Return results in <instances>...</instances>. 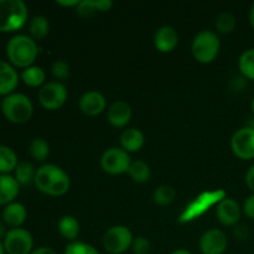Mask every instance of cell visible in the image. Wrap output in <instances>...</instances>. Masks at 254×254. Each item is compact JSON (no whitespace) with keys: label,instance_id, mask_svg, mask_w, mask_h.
<instances>
[{"label":"cell","instance_id":"obj_3","mask_svg":"<svg viewBox=\"0 0 254 254\" xmlns=\"http://www.w3.org/2000/svg\"><path fill=\"white\" fill-rule=\"evenodd\" d=\"M29 9L22 0H0V32H15L26 25Z\"/></svg>","mask_w":254,"mask_h":254},{"label":"cell","instance_id":"obj_4","mask_svg":"<svg viewBox=\"0 0 254 254\" xmlns=\"http://www.w3.org/2000/svg\"><path fill=\"white\" fill-rule=\"evenodd\" d=\"M5 118L14 124H24L31 119L34 114V104L24 93H14L4 97L0 103Z\"/></svg>","mask_w":254,"mask_h":254},{"label":"cell","instance_id":"obj_14","mask_svg":"<svg viewBox=\"0 0 254 254\" xmlns=\"http://www.w3.org/2000/svg\"><path fill=\"white\" fill-rule=\"evenodd\" d=\"M106 97L98 91H88L81 96L78 101V108L84 116L96 117L106 111Z\"/></svg>","mask_w":254,"mask_h":254},{"label":"cell","instance_id":"obj_32","mask_svg":"<svg viewBox=\"0 0 254 254\" xmlns=\"http://www.w3.org/2000/svg\"><path fill=\"white\" fill-rule=\"evenodd\" d=\"M77 14L84 19H89L93 16L96 12H99L98 0H82L76 7Z\"/></svg>","mask_w":254,"mask_h":254},{"label":"cell","instance_id":"obj_36","mask_svg":"<svg viewBox=\"0 0 254 254\" xmlns=\"http://www.w3.org/2000/svg\"><path fill=\"white\" fill-rule=\"evenodd\" d=\"M245 180H246V185H247V188L252 191V193H254V164L250 169H248L247 173H246Z\"/></svg>","mask_w":254,"mask_h":254},{"label":"cell","instance_id":"obj_34","mask_svg":"<svg viewBox=\"0 0 254 254\" xmlns=\"http://www.w3.org/2000/svg\"><path fill=\"white\" fill-rule=\"evenodd\" d=\"M130 250L133 251L134 254H150L151 243L148 238L139 236V237L133 240V245H131Z\"/></svg>","mask_w":254,"mask_h":254},{"label":"cell","instance_id":"obj_22","mask_svg":"<svg viewBox=\"0 0 254 254\" xmlns=\"http://www.w3.org/2000/svg\"><path fill=\"white\" fill-rule=\"evenodd\" d=\"M20 79L24 82L26 86L32 87V88H41L46 79V73L44 69L39 66H30L27 68L22 69L20 73Z\"/></svg>","mask_w":254,"mask_h":254},{"label":"cell","instance_id":"obj_28","mask_svg":"<svg viewBox=\"0 0 254 254\" xmlns=\"http://www.w3.org/2000/svg\"><path fill=\"white\" fill-rule=\"evenodd\" d=\"M29 151H30V155L32 156V159L42 163V161H45L47 158H49L50 145L45 139L35 138L32 139L31 143H30Z\"/></svg>","mask_w":254,"mask_h":254},{"label":"cell","instance_id":"obj_29","mask_svg":"<svg viewBox=\"0 0 254 254\" xmlns=\"http://www.w3.org/2000/svg\"><path fill=\"white\" fill-rule=\"evenodd\" d=\"M176 190L170 185H161L155 189L153 193V200L159 206H168L175 200Z\"/></svg>","mask_w":254,"mask_h":254},{"label":"cell","instance_id":"obj_6","mask_svg":"<svg viewBox=\"0 0 254 254\" xmlns=\"http://www.w3.org/2000/svg\"><path fill=\"white\" fill-rule=\"evenodd\" d=\"M133 233L126 226H113L106 231L102 240L103 248L109 254H123L133 245Z\"/></svg>","mask_w":254,"mask_h":254},{"label":"cell","instance_id":"obj_10","mask_svg":"<svg viewBox=\"0 0 254 254\" xmlns=\"http://www.w3.org/2000/svg\"><path fill=\"white\" fill-rule=\"evenodd\" d=\"M231 149L241 160L254 159V129L246 126L236 130L231 138Z\"/></svg>","mask_w":254,"mask_h":254},{"label":"cell","instance_id":"obj_38","mask_svg":"<svg viewBox=\"0 0 254 254\" xmlns=\"http://www.w3.org/2000/svg\"><path fill=\"white\" fill-rule=\"evenodd\" d=\"M79 2H81V0H72V1H57V4L61 5V6L77 7V6H78Z\"/></svg>","mask_w":254,"mask_h":254},{"label":"cell","instance_id":"obj_7","mask_svg":"<svg viewBox=\"0 0 254 254\" xmlns=\"http://www.w3.org/2000/svg\"><path fill=\"white\" fill-rule=\"evenodd\" d=\"M66 86L62 82L51 81L45 83L39 91V103L46 111H57L61 108L67 101Z\"/></svg>","mask_w":254,"mask_h":254},{"label":"cell","instance_id":"obj_23","mask_svg":"<svg viewBox=\"0 0 254 254\" xmlns=\"http://www.w3.org/2000/svg\"><path fill=\"white\" fill-rule=\"evenodd\" d=\"M50 22L44 15H36L29 22V36L35 41L45 39L49 35Z\"/></svg>","mask_w":254,"mask_h":254},{"label":"cell","instance_id":"obj_25","mask_svg":"<svg viewBox=\"0 0 254 254\" xmlns=\"http://www.w3.org/2000/svg\"><path fill=\"white\" fill-rule=\"evenodd\" d=\"M14 173V178L16 179L19 185L27 186L30 184H34L35 176H36V169L29 161H19Z\"/></svg>","mask_w":254,"mask_h":254},{"label":"cell","instance_id":"obj_11","mask_svg":"<svg viewBox=\"0 0 254 254\" xmlns=\"http://www.w3.org/2000/svg\"><path fill=\"white\" fill-rule=\"evenodd\" d=\"M227 246V236L218 228H211L203 232L198 242L200 252L202 254H225Z\"/></svg>","mask_w":254,"mask_h":254},{"label":"cell","instance_id":"obj_40","mask_svg":"<svg viewBox=\"0 0 254 254\" xmlns=\"http://www.w3.org/2000/svg\"><path fill=\"white\" fill-rule=\"evenodd\" d=\"M6 225H5L2 221H0V241H1V238L5 237V235H6Z\"/></svg>","mask_w":254,"mask_h":254},{"label":"cell","instance_id":"obj_43","mask_svg":"<svg viewBox=\"0 0 254 254\" xmlns=\"http://www.w3.org/2000/svg\"><path fill=\"white\" fill-rule=\"evenodd\" d=\"M251 108H252V113H253V117H254V96H253V99H252V103H251Z\"/></svg>","mask_w":254,"mask_h":254},{"label":"cell","instance_id":"obj_27","mask_svg":"<svg viewBox=\"0 0 254 254\" xmlns=\"http://www.w3.org/2000/svg\"><path fill=\"white\" fill-rule=\"evenodd\" d=\"M238 69L246 79L254 82V49L242 52L238 59Z\"/></svg>","mask_w":254,"mask_h":254},{"label":"cell","instance_id":"obj_41","mask_svg":"<svg viewBox=\"0 0 254 254\" xmlns=\"http://www.w3.org/2000/svg\"><path fill=\"white\" fill-rule=\"evenodd\" d=\"M170 254H193V253L190 252V251L185 250V248H179V250L173 251Z\"/></svg>","mask_w":254,"mask_h":254},{"label":"cell","instance_id":"obj_19","mask_svg":"<svg viewBox=\"0 0 254 254\" xmlns=\"http://www.w3.org/2000/svg\"><path fill=\"white\" fill-rule=\"evenodd\" d=\"M20 191L16 179L10 174H0V206H6L15 202Z\"/></svg>","mask_w":254,"mask_h":254},{"label":"cell","instance_id":"obj_35","mask_svg":"<svg viewBox=\"0 0 254 254\" xmlns=\"http://www.w3.org/2000/svg\"><path fill=\"white\" fill-rule=\"evenodd\" d=\"M242 211L250 220L254 221V193L246 198L242 206Z\"/></svg>","mask_w":254,"mask_h":254},{"label":"cell","instance_id":"obj_18","mask_svg":"<svg viewBox=\"0 0 254 254\" xmlns=\"http://www.w3.org/2000/svg\"><path fill=\"white\" fill-rule=\"evenodd\" d=\"M27 217V211L22 203L11 202L2 208L1 218L2 222L10 228H19L24 225Z\"/></svg>","mask_w":254,"mask_h":254},{"label":"cell","instance_id":"obj_17","mask_svg":"<svg viewBox=\"0 0 254 254\" xmlns=\"http://www.w3.org/2000/svg\"><path fill=\"white\" fill-rule=\"evenodd\" d=\"M20 74L9 61L0 60V96H9L14 93L19 84Z\"/></svg>","mask_w":254,"mask_h":254},{"label":"cell","instance_id":"obj_16","mask_svg":"<svg viewBox=\"0 0 254 254\" xmlns=\"http://www.w3.org/2000/svg\"><path fill=\"white\" fill-rule=\"evenodd\" d=\"M179 44V34L173 26H161L154 35V46L161 54H169L176 49Z\"/></svg>","mask_w":254,"mask_h":254},{"label":"cell","instance_id":"obj_24","mask_svg":"<svg viewBox=\"0 0 254 254\" xmlns=\"http://www.w3.org/2000/svg\"><path fill=\"white\" fill-rule=\"evenodd\" d=\"M128 175L130 176L131 180L136 184H145L150 180L151 171L148 164L143 160H134L131 161L129 166Z\"/></svg>","mask_w":254,"mask_h":254},{"label":"cell","instance_id":"obj_37","mask_svg":"<svg viewBox=\"0 0 254 254\" xmlns=\"http://www.w3.org/2000/svg\"><path fill=\"white\" fill-rule=\"evenodd\" d=\"M31 254H57V253L55 252L51 247H47V246H41V247H39V248H35V250L31 252Z\"/></svg>","mask_w":254,"mask_h":254},{"label":"cell","instance_id":"obj_15","mask_svg":"<svg viewBox=\"0 0 254 254\" xmlns=\"http://www.w3.org/2000/svg\"><path fill=\"white\" fill-rule=\"evenodd\" d=\"M133 112L130 104L124 101H116L109 106L107 112V118L109 124L114 128H126L130 122Z\"/></svg>","mask_w":254,"mask_h":254},{"label":"cell","instance_id":"obj_5","mask_svg":"<svg viewBox=\"0 0 254 254\" xmlns=\"http://www.w3.org/2000/svg\"><path fill=\"white\" fill-rule=\"evenodd\" d=\"M221 50V40L217 32L211 30H202L198 32L191 44V52L193 59L203 64H211L217 59Z\"/></svg>","mask_w":254,"mask_h":254},{"label":"cell","instance_id":"obj_31","mask_svg":"<svg viewBox=\"0 0 254 254\" xmlns=\"http://www.w3.org/2000/svg\"><path fill=\"white\" fill-rule=\"evenodd\" d=\"M64 254H101L96 247L81 241L69 242L64 248Z\"/></svg>","mask_w":254,"mask_h":254},{"label":"cell","instance_id":"obj_9","mask_svg":"<svg viewBox=\"0 0 254 254\" xmlns=\"http://www.w3.org/2000/svg\"><path fill=\"white\" fill-rule=\"evenodd\" d=\"M2 243L6 254H31L34 251L32 235L22 227L10 228Z\"/></svg>","mask_w":254,"mask_h":254},{"label":"cell","instance_id":"obj_12","mask_svg":"<svg viewBox=\"0 0 254 254\" xmlns=\"http://www.w3.org/2000/svg\"><path fill=\"white\" fill-rule=\"evenodd\" d=\"M220 195H225L223 191H218V192H207L203 193V195L196 197V200L193 202L190 203L189 207H186L185 212L181 215L180 221L181 222H189L191 220H195L196 217L202 215L203 212L208 210V207H211L212 205H215L216 202H220L221 200L226 197H220Z\"/></svg>","mask_w":254,"mask_h":254},{"label":"cell","instance_id":"obj_20","mask_svg":"<svg viewBox=\"0 0 254 254\" xmlns=\"http://www.w3.org/2000/svg\"><path fill=\"white\" fill-rule=\"evenodd\" d=\"M144 143V134L136 128L126 129L121 135V148L127 153H136L143 148Z\"/></svg>","mask_w":254,"mask_h":254},{"label":"cell","instance_id":"obj_30","mask_svg":"<svg viewBox=\"0 0 254 254\" xmlns=\"http://www.w3.org/2000/svg\"><path fill=\"white\" fill-rule=\"evenodd\" d=\"M236 25H237V20H236L235 15L231 12H222L216 19L215 26L220 34H231L236 29Z\"/></svg>","mask_w":254,"mask_h":254},{"label":"cell","instance_id":"obj_26","mask_svg":"<svg viewBox=\"0 0 254 254\" xmlns=\"http://www.w3.org/2000/svg\"><path fill=\"white\" fill-rule=\"evenodd\" d=\"M19 160L17 155L10 146L0 145V174H10L15 171Z\"/></svg>","mask_w":254,"mask_h":254},{"label":"cell","instance_id":"obj_13","mask_svg":"<svg viewBox=\"0 0 254 254\" xmlns=\"http://www.w3.org/2000/svg\"><path fill=\"white\" fill-rule=\"evenodd\" d=\"M216 216L223 226H236L241 220L242 216V207L236 200L230 197H225L217 203L216 208Z\"/></svg>","mask_w":254,"mask_h":254},{"label":"cell","instance_id":"obj_21","mask_svg":"<svg viewBox=\"0 0 254 254\" xmlns=\"http://www.w3.org/2000/svg\"><path fill=\"white\" fill-rule=\"evenodd\" d=\"M57 228H59L60 235L69 242H74L79 235V222L73 216H64L59 221Z\"/></svg>","mask_w":254,"mask_h":254},{"label":"cell","instance_id":"obj_33","mask_svg":"<svg viewBox=\"0 0 254 254\" xmlns=\"http://www.w3.org/2000/svg\"><path fill=\"white\" fill-rule=\"evenodd\" d=\"M52 76L57 79L59 82L66 81L69 77V66L67 62L62 61V60H57L54 62L51 67Z\"/></svg>","mask_w":254,"mask_h":254},{"label":"cell","instance_id":"obj_42","mask_svg":"<svg viewBox=\"0 0 254 254\" xmlns=\"http://www.w3.org/2000/svg\"><path fill=\"white\" fill-rule=\"evenodd\" d=\"M6 252H5V248H4V243L0 241V254H5Z\"/></svg>","mask_w":254,"mask_h":254},{"label":"cell","instance_id":"obj_39","mask_svg":"<svg viewBox=\"0 0 254 254\" xmlns=\"http://www.w3.org/2000/svg\"><path fill=\"white\" fill-rule=\"evenodd\" d=\"M248 20H250V25L251 27L254 30V2L252 4L250 9V14H248Z\"/></svg>","mask_w":254,"mask_h":254},{"label":"cell","instance_id":"obj_8","mask_svg":"<svg viewBox=\"0 0 254 254\" xmlns=\"http://www.w3.org/2000/svg\"><path fill=\"white\" fill-rule=\"evenodd\" d=\"M131 159L129 153L122 148H109L102 154L101 168L108 175H122L128 173Z\"/></svg>","mask_w":254,"mask_h":254},{"label":"cell","instance_id":"obj_1","mask_svg":"<svg viewBox=\"0 0 254 254\" xmlns=\"http://www.w3.org/2000/svg\"><path fill=\"white\" fill-rule=\"evenodd\" d=\"M40 192L52 197L64 196L71 188L68 174L55 164H44L36 170L34 181Z\"/></svg>","mask_w":254,"mask_h":254},{"label":"cell","instance_id":"obj_2","mask_svg":"<svg viewBox=\"0 0 254 254\" xmlns=\"http://www.w3.org/2000/svg\"><path fill=\"white\" fill-rule=\"evenodd\" d=\"M37 55H39V46L29 35L17 34L7 41L6 57L15 68L25 69L30 66H34Z\"/></svg>","mask_w":254,"mask_h":254}]
</instances>
